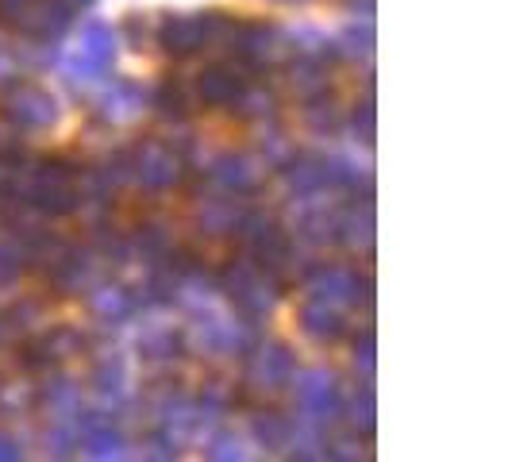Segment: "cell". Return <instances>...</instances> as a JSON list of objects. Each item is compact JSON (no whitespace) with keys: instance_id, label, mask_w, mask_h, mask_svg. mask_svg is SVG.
I'll use <instances>...</instances> for the list:
<instances>
[]
</instances>
